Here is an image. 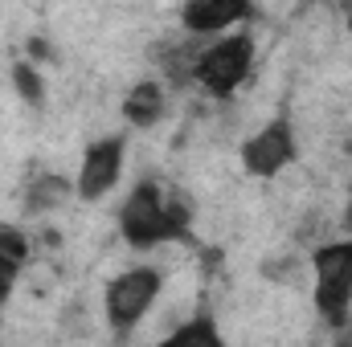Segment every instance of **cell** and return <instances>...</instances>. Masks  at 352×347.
Instances as JSON below:
<instances>
[{"mask_svg": "<svg viewBox=\"0 0 352 347\" xmlns=\"http://www.w3.org/2000/svg\"><path fill=\"white\" fill-rule=\"evenodd\" d=\"M119 115H123L127 127L152 131V127L168 115V86H164L160 78H140V82H131L127 94H123V102H119Z\"/></svg>", "mask_w": 352, "mask_h": 347, "instance_id": "ba28073f", "label": "cell"}, {"mask_svg": "<svg viewBox=\"0 0 352 347\" xmlns=\"http://www.w3.org/2000/svg\"><path fill=\"white\" fill-rule=\"evenodd\" d=\"M164 290V274L156 265H131L115 274L102 290V319L115 335H127L135 323H144Z\"/></svg>", "mask_w": 352, "mask_h": 347, "instance_id": "277c9868", "label": "cell"}, {"mask_svg": "<svg viewBox=\"0 0 352 347\" xmlns=\"http://www.w3.org/2000/svg\"><path fill=\"white\" fill-rule=\"evenodd\" d=\"M12 86L21 90V98H25L29 106H41V102H45V78L37 74L33 62H16V66H12Z\"/></svg>", "mask_w": 352, "mask_h": 347, "instance_id": "7c38bea8", "label": "cell"}, {"mask_svg": "<svg viewBox=\"0 0 352 347\" xmlns=\"http://www.w3.org/2000/svg\"><path fill=\"white\" fill-rule=\"evenodd\" d=\"M295 156H299L295 127H291V119L278 115L242 143V172L254 176V180H274L287 164H295Z\"/></svg>", "mask_w": 352, "mask_h": 347, "instance_id": "5b68a950", "label": "cell"}, {"mask_svg": "<svg viewBox=\"0 0 352 347\" xmlns=\"http://www.w3.org/2000/svg\"><path fill=\"white\" fill-rule=\"evenodd\" d=\"M254 58H258V45H254V37L246 29H234L226 37H213L197 53L192 86H201L209 98L226 102V98H234L238 90L246 86V78L254 70Z\"/></svg>", "mask_w": 352, "mask_h": 347, "instance_id": "3957f363", "label": "cell"}, {"mask_svg": "<svg viewBox=\"0 0 352 347\" xmlns=\"http://www.w3.org/2000/svg\"><path fill=\"white\" fill-rule=\"evenodd\" d=\"M192 229V204L184 192L160 188L156 180H140L119 204V237L135 250H160L168 241H184Z\"/></svg>", "mask_w": 352, "mask_h": 347, "instance_id": "6da1fadb", "label": "cell"}, {"mask_svg": "<svg viewBox=\"0 0 352 347\" xmlns=\"http://www.w3.org/2000/svg\"><path fill=\"white\" fill-rule=\"evenodd\" d=\"M70 196H74V180H66V176H58V172H45L25 188V213H33V217L54 213V208H62Z\"/></svg>", "mask_w": 352, "mask_h": 347, "instance_id": "30bf717a", "label": "cell"}, {"mask_svg": "<svg viewBox=\"0 0 352 347\" xmlns=\"http://www.w3.org/2000/svg\"><path fill=\"white\" fill-rule=\"evenodd\" d=\"M340 229H344V237L352 233V200H349V208H344V217H340Z\"/></svg>", "mask_w": 352, "mask_h": 347, "instance_id": "5bb4252c", "label": "cell"}, {"mask_svg": "<svg viewBox=\"0 0 352 347\" xmlns=\"http://www.w3.org/2000/svg\"><path fill=\"white\" fill-rule=\"evenodd\" d=\"M123 156H127V135H102L90 139L82 160H78V176H74V196L78 200H102L107 192H115L119 176H123Z\"/></svg>", "mask_w": 352, "mask_h": 347, "instance_id": "8992f818", "label": "cell"}, {"mask_svg": "<svg viewBox=\"0 0 352 347\" xmlns=\"http://www.w3.org/2000/svg\"><path fill=\"white\" fill-rule=\"evenodd\" d=\"M156 347H226V339H221V331L209 315H197V319L180 323L176 331H168Z\"/></svg>", "mask_w": 352, "mask_h": 347, "instance_id": "8fae6325", "label": "cell"}, {"mask_svg": "<svg viewBox=\"0 0 352 347\" xmlns=\"http://www.w3.org/2000/svg\"><path fill=\"white\" fill-rule=\"evenodd\" d=\"M332 347H352V323H344L340 331H332Z\"/></svg>", "mask_w": 352, "mask_h": 347, "instance_id": "4fadbf2b", "label": "cell"}, {"mask_svg": "<svg viewBox=\"0 0 352 347\" xmlns=\"http://www.w3.org/2000/svg\"><path fill=\"white\" fill-rule=\"evenodd\" d=\"M311 302H316V315L340 331L344 323H352V233L344 237H332V241H320L311 250Z\"/></svg>", "mask_w": 352, "mask_h": 347, "instance_id": "7a4b0ae2", "label": "cell"}, {"mask_svg": "<svg viewBox=\"0 0 352 347\" xmlns=\"http://www.w3.org/2000/svg\"><path fill=\"white\" fill-rule=\"evenodd\" d=\"M25 261H29V237H25V229L0 221V302L12 294Z\"/></svg>", "mask_w": 352, "mask_h": 347, "instance_id": "9c48e42d", "label": "cell"}, {"mask_svg": "<svg viewBox=\"0 0 352 347\" xmlns=\"http://www.w3.org/2000/svg\"><path fill=\"white\" fill-rule=\"evenodd\" d=\"M250 16H254V8L246 0H188L176 12L180 29L188 37H201V41H213V37H226L234 29H246Z\"/></svg>", "mask_w": 352, "mask_h": 347, "instance_id": "52a82bcc", "label": "cell"}, {"mask_svg": "<svg viewBox=\"0 0 352 347\" xmlns=\"http://www.w3.org/2000/svg\"><path fill=\"white\" fill-rule=\"evenodd\" d=\"M349 29H352V8H349Z\"/></svg>", "mask_w": 352, "mask_h": 347, "instance_id": "9a60e30c", "label": "cell"}]
</instances>
